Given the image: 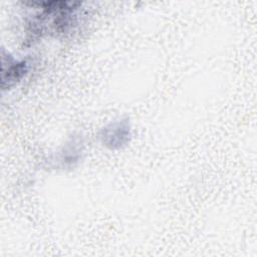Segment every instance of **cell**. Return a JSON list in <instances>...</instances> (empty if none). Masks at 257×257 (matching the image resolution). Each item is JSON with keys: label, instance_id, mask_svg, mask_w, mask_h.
<instances>
[{"label": "cell", "instance_id": "1", "mask_svg": "<svg viewBox=\"0 0 257 257\" xmlns=\"http://www.w3.org/2000/svg\"><path fill=\"white\" fill-rule=\"evenodd\" d=\"M132 137V127L128 119H119L104 125L99 132L102 146L109 150H120L127 146Z\"/></svg>", "mask_w": 257, "mask_h": 257}, {"label": "cell", "instance_id": "3", "mask_svg": "<svg viewBox=\"0 0 257 257\" xmlns=\"http://www.w3.org/2000/svg\"><path fill=\"white\" fill-rule=\"evenodd\" d=\"M83 152L82 142L79 138H74L68 142L58 155V163L62 168L74 167L81 159Z\"/></svg>", "mask_w": 257, "mask_h": 257}, {"label": "cell", "instance_id": "2", "mask_svg": "<svg viewBox=\"0 0 257 257\" xmlns=\"http://www.w3.org/2000/svg\"><path fill=\"white\" fill-rule=\"evenodd\" d=\"M1 87L9 89L17 84L27 74L29 70L28 62L25 59L17 60L9 53L2 50L1 54Z\"/></svg>", "mask_w": 257, "mask_h": 257}]
</instances>
